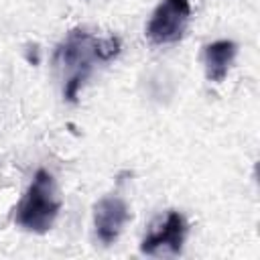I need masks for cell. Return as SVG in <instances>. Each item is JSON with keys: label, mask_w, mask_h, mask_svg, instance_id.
<instances>
[{"label": "cell", "mask_w": 260, "mask_h": 260, "mask_svg": "<svg viewBox=\"0 0 260 260\" xmlns=\"http://www.w3.org/2000/svg\"><path fill=\"white\" fill-rule=\"evenodd\" d=\"M120 53V41L114 37L95 39L85 30H71L55 51V65L63 71V95L77 100L79 89L87 81L91 69L100 61H110Z\"/></svg>", "instance_id": "6da1fadb"}, {"label": "cell", "mask_w": 260, "mask_h": 260, "mask_svg": "<svg viewBox=\"0 0 260 260\" xmlns=\"http://www.w3.org/2000/svg\"><path fill=\"white\" fill-rule=\"evenodd\" d=\"M59 211L61 199L57 195L55 179L49 171L39 169L14 209V221L26 232L47 234L53 228Z\"/></svg>", "instance_id": "7a4b0ae2"}, {"label": "cell", "mask_w": 260, "mask_h": 260, "mask_svg": "<svg viewBox=\"0 0 260 260\" xmlns=\"http://www.w3.org/2000/svg\"><path fill=\"white\" fill-rule=\"evenodd\" d=\"M189 18V0H162L146 24V37L154 45H173L183 39Z\"/></svg>", "instance_id": "3957f363"}, {"label": "cell", "mask_w": 260, "mask_h": 260, "mask_svg": "<svg viewBox=\"0 0 260 260\" xmlns=\"http://www.w3.org/2000/svg\"><path fill=\"white\" fill-rule=\"evenodd\" d=\"M187 230H189L187 219L179 211H169L165 219L144 236L140 244V252L146 256H158V254L177 256L183 250Z\"/></svg>", "instance_id": "277c9868"}, {"label": "cell", "mask_w": 260, "mask_h": 260, "mask_svg": "<svg viewBox=\"0 0 260 260\" xmlns=\"http://www.w3.org/2000/svg\"><path fill=\"white\" fill-rule=\"evenodd\" d=\"M130 219L128 205L118 195H106L102 197L93 207V228L95 236L102 244H114L118 236L122 234L126 221Z\"/></svg>", "instance_id": "5b68a950"}, {"label": "cell", "mask_w": 260, "mask_h": 260, "mask_svg": "<svg viewBox=\"0 0 260 260\" xmlns=\"http://www.w3.org/2000/svg\"><path fill=\"white\" fill-rule=\"evenodd\" d=\"M238 55V45L234 41H215L209 43L203 51V65H205V75L209 81L219 83L225 79L234 59Z\"/></svg>", "instance_id": "8992f818"}]
</instances>
